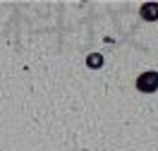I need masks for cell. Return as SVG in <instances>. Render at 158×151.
<instances>
[{"label": "cell", "mask_w": 158, "mask_h": 151, "mask_svg": "<svg viewBox=\"0 0 158 151\" xmlns=\"http://www.w3.org/2000/svg\"><path fill=\"white\" fill-rule=\"evenodd\" d=\"M141 17L146 22L158 19V2H146V5H141Z\"/></svg>", "instance_id": "cell-2"}, {"label": "cell", "mask_w": 158, "mask_h": 151, "mask_svg": "<svg viewBox=\"0 0 158 151\" xmlns=\"http://www.w3.org/2000/svg\"><path fill=\"white\" fill-rule=\"evenodd\" d=\"M86 62H89V67H101V65H103V55H98V53H91Z\"/></svg>", "instance_id": "cell-3"}, {"label": "cell", "mask_w": 158, "mask_h": 151, "mask_svg": "<svg viewBox=\"0 0 158 151\" xmlns=\"http://www.w3.org/2000/svg\"><path fill=\"white\" fill-rule=\"evenodd\" d=\"M137 89L144 94H153L158 89V72H144L137 77Z\"/></svg>", "instance_id": "cell-1"}]
</instances>
